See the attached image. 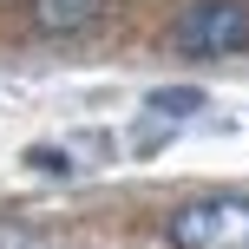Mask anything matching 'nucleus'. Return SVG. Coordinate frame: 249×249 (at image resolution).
<instances>
[{
  "mask_svg": "<svg viewBox=\"0 0 249 249\" xmlns=\"http://www.w3.org/2000/svg\"><path fill=\"white\" fill-rule=\"evenodd\" d=\"M164 230H171L177 249H249V203L243 197H197Z\"/></svg>",
  "mask_w": 249,
  "mask_h": 249,
  "instance_id": "f257e3e1",
  "label": "nucleus"
},
{
  "mask_svg": "<svg viewBox=\"0 0 249 249\" xmlns=\"http://www.w3.org/2000/svg\"><path fill=\"white\" fill-rule=\"evenodd\" d=\"M177 46L216 59V53H243L249 46V0H197V7L177 20Z\"/></svg>",
  "mask_w": 249,
  "mask_h": 249,
  "instance_id": "f03ea898",
  "label": "nucleus"
},
{
  "mask_svg": "<svg viewBox=\"0 0 249 249\" xmlns=\"http://www.w3.org/2000/svg\"><path fill=\"white\" fill-rule=\"evenodd\" d=\"M99 13H105V0H33L39 33H86Z\"/></svg>",
  "mask_w": 249,
  "mask_h": 249,
  "instance_id": "7ed1b4c3",
  "label": "nucleus"
},
{
  "mask_svg": "<svg viewBox=\"0 0 249 249\" xmlns=\"http://www.w3.org/2000/svg\"><path fill=\"white\" fill-rule=\"evenodd\" d=\"M0 249H39V236L20 230V223H0Z\"/></svg>",
  "mask_w": 249,
  "mask_h": 249,
  "instance_id": "20e7f679",
  "label": "nucleus"
}]
</instances>
